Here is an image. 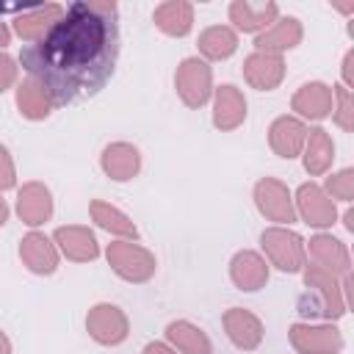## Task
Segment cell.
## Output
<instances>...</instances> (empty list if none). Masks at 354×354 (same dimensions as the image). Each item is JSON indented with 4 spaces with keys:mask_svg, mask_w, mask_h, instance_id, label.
Wrapping results in <instances>:
<instances>
[{
    "mask_svg": "<svg viewBox=\"0 0 354 354\" xmlns=\"http://www.w3.org/2000/svg\"><path fill=\"white\" fill-rule=\"evenodd\" d=\"M64 17L61 3H44V6H30L22 14L11 19V33H17L25 44H36L47 36V30Z\"/></svg>",
    "mask_w": 354,
    "mask_h": 354,
    "instance_id": "10",
    "label": "cell"
},
{
    "mask_svg": "<svg viewBox=\"0 0 354 354\" xmlns=\"http://www.w3.org/2000/svg\"><path fill=\"white\" fill-rule=\"evenodd\" d=\"M17 185V169L11 160V152L6 144H0V191H8Z\"/></svg>",
    "mask_w": 354,
    "mask_h": 354,
    "instance_id": "32",
    "label": "cell"
},
{
    "mask_svg": "<svg viewBox=\"0 0 354 354\" xmlns=\"http://www.w3.org/2000/svg\"><path fill=\"white\" fill-rule=\"evenodd\" d=\"M304 293L299 296V313L304 318H324V321H337L348 313V277H335L321 266H304Z\"/></svg>",
    "mask_w": 354,
    "mask_h": 354,
    "instance_id": "2",
    "label": "cell"
},
{
    "mask_svg": "<svg viewBox=\"0 0 354 354\" xmlns=\"http://www.w3.org/2000/svg\"><path fill=\"white\" fill-rule=\"evenodd\" d=\"M202 61H227L238 50V33L230 25H210L196 39Z\"/></svg>",
    "mask_w": 354,
    "mask_h": 354,
    "instance_id": "27",
    "label": "cell"
},
{
    "mask_svg": "<svg viewBox=\"0 0 354 354\" xmlns=\"http://www.w3.org/2000/svg\"><path fill=\"white\" fill-rule=\"evenodd\" d=\"M293 207H296V218H301L307 227H315V230H326L337 221V205L335 199H329V194L318 183L299 185Z\"/></svg>",
    "mask_w": 354,
    "mask_h": 354,
    "instance_id": "7",
    "label": "cell"
},
{
    "mask_svg": "<svg viewBox=\"0 0 354 354\" xmlns=\"http://www.w3.org/2000/svg\"><path fill=\"white\" fill-rule=\"evenodd\" d=\"M17 213L28 227H41L53 216V194L44 183H25L17 194Z\"/></svg>",
    "mask_w": 354,
    "mask_h": 354,
    "instance_id": "23",
    "label": "cell"
},
{
    "mask_svg": "<svg viewBox=\"0 0 354 354\" xmlns=\"http://www.w3.org/2000/svg\"><path fill=\"white\" fill-rule=\"evenodd\" d=\"M324 191L329 194V199H340V202H351L354 199V169H340L332 177H326Z\"/></svg>",
    "mask_w": 354,
    "mask_h": 354,
    "instance_id": "31",
    "label": "cell"
},
{
    "mask_svg": "<svg viewBox=\"0 0 354 354\" xmlns=\"http://www.w3.org/2000/svg\"><path fill=\"white\" fill-rule=\"evenodd\" d=\"M301 36H304V28L296 17H277V22L271 28H266L257 39H254V47L260 53H274V55H282L293 47L301 44Z\"/></svg>",
    "mask_w": 354,
    "mask_h": 354,
    "instance_id": "22",
    "label": "cell"
},
{
    "mask_svg": "<svg viewBox=\"0 0 354 354\" xmlns=\"http://www.w3.org/2000/svg\"><path fill=\"white\" fill-rule=\"evenodd\" d=\"M166 343L180 354H213L210 337L191 321H171L166 326Z\"/></svg>",
    "mask_w": 354,
    "mask_h": 354,
    "instance_id": "28",
    "label": "cell"
},
{
    "mask_svg": "<svg viewBox=\"0 0 354 354\" xmlns=\"http://www.w3.org/2000/svg\"><path fill=\"white\" fill-rule=\"evenodd\" d=\"M301 155H304L307 174H313V177L326 174L332 169V160H335V141H332V136L324 127H310L307 138H304Z\"/></svg>",
    "mask_w": 354,
    "mask_h": 354,
    "instance_id": "25",
    "label": "cell"
},
{
    "mask_svg": "<svg viewBox=\"0 0 354 354\" xmlns=\"http://www.w3.org/2000/svg\"><path fill=\"white\" fill-rule=\"evenodd\" d=\"M332 97H335L332 119H335L346 133H351V130H354V100H351V91H348L346 86H332Z\"/></svg>",
    "mask_w": 354,
    "mask_h": 354,
    "instance_id": "30",
    "label": "cell"
},
{
    "mask_svg": "<svg viewBox=\"0 0 354 354\" xmlns=\"http://www.w3.org/2000/svg\"><path fill=\"white\" fill-rule=\"evenodd\" d=\"M105 257H108V266L113 268V274L122 277L124 282H133V285L149 282L155 268H158L155 254L147 246L136 243V241H113V243H108Z\"/></svg>",
    "mask_w": 354,
    "mask_h": 354,
    "instance_id": "4",
    "label": "cell"
},
{
    "mask_svg": "<svg viewBox=\"0 0 354 354\" xmlns=\"http://www.w3.org/2000/svg\"><path fill=\"white\" fill-rule=\"evenodd\" d=\"M174 88H177V97L188 108H202L213 97V69H210V64L202 61L199 55L183 58L177 72H174Z\"/></svg>",
    "mask_w": 354,
    "mask_h": 354,
    "instance_id": "5",
    "label": "cell"
},
{
    "mask_svg": "<svg viewBox=\"0 0 354 354\" xmlns=\"http://www.w3.org/2000/svg\"><path fill=\"white\" fill-rule=\"evenodd\" d=\"M254 205L277 227H290L296 221L293 194L288 191L285 183H279L274 177H263V180L254 183Z\"/></svg>",
    "mask_w": 354,
    "mask_h": 354,
    "instance_id": "6",
    "label": "cell"
},
{
    "mask_svg": "<svg viewBox=\"0 0 354 354\" xmlns=\"http://www.w3.org/2000/svg\"><path fill=\"white\" fill-rule=\"evenodd\" d=\"M304 138H307V124L301 119H296V116H288V113L277 116L271 122V127H268V147L285 160L301 155Z\"/></svg>",
    "mask_w": 354,
    "mask_h": 354,
    "instance_id": "20",
    "label": "cell"
},
{
    "mask_svg": "<svg viewBox=\"0 0 354 354\" xmlns=\"http://www.w3.org/2000/svg\"><path fill=\"white\" fill-rule=\"evenodd\" d=\"M332 105H335L332 86H326L321 80L299 86L293 100H290V108L296 111V119H310V122H321V119L332 116Z\"/></svg>",
    "mask_w": 354,
    "mask_h": 354,
    "instance_id": "17",
    "label": "cell"
},
{
    "mask_svg": "<svg viewBox=\"0 0 354 354\" xmlns=\"http://www.w3.org/2000/svg\"><path fill=\"white\" fill-rule=\"evenodd\" d=\"M304 249H307V257L313 266H321L335 277H348L351 257H348V249L343 241L332 238L329 232H318L310 238V243H304Z\"/></svg>",
    "mask_w": 354,
    "mask_h": 354,
    "instance_id": "12",
    "label": "cell"
},
{
    "mask_svg": "<svg viewBox=\"0 0 354 354\" xmlns=\"http://www.w3.org/2000/svg\"><path fill=\"white\" fill-rule=\"evenodd\" d=\"M243 77L257 91H274L285 80V58L282 55H274V53L254 50L243 61Z\"/></svg>",
    "mask_w": 354,
    "mask_h": 354,
    "instance_id": "16",
    "label": "cell"
},
{
    "mask_svg": "<svg viewBox=\"0 0 354 354\" xmlns=\"http://www.w3.org/2000/svg\"><path fill=\"white\" fill-rule=\"evenodd\" d=\"M53 243L58 246V254H64L66 260H75V263H88V260L100 257V243H97L94 232L80 224L58 227L53 232Z\"/></svg>",
    "mask_w": 354,
    "mask_h": 354,
    "instance_id": "14",
    "label": "cell"
},
{
    "mask_svg": "<svg viewBox=\"0 0 354 354\" xmlns=\"http://www.w3.org/2000/svg\"><path fill=\"white\" fill-rule=\"evenodd\" d=\"M122 50L119 8L111 0H77L36 44L19 50V66L55 108L100 94Z\"/></svg>",
    "mask_w": 354,
    "mask_h": 354,
    "instance_id": "1",
    "label": "cell"
},
{
    "mask_svg": "<svg viewBox=\"0 0 354 354\" xmlns=\"http://www.w3.org/2000/svg\"><path fill=\"white\" fill-rule=\"evenodd\" d=\"M246 119V97L238 86L224 83L218 88H213V127L227 133L241 127Z\"/></svg>",
    "mask_w": 354,
    "mask_h": 354,
    "instance_id": "18",
    "label": "cell"
},
{
    "mask_svg": "<svg viewBox=\"0 0 354 354\" xmlns=\"http://www.w3.org/2000/svg\"><path fill=\"white\" fill-rule=\"evenodd\" d=\"M351 64H354V50H348V53H346V58H343V83H340V86H346L348 91H351V86H354V77H351Z\"/></svg>",
    "mask_w": 354,
    "mask_h": 354,
    "instance_id": "34",
    "label": "cell"
},
{
    "mask_svg": "<svg viewBox=\"0 0 354 354\" xmlns=\"http://www.w3.org/2000/svg\"><path fill=\"white\" fill-rule=\"evenodd\" d=\"M260 246L266 252V263L277 266L285 274H299L307 266L304 238L288 227H268L260 235Z\"/></svg>",
    "mask_w": 354,
    "mask_h": 354,
    "instance_id": "3",
    "label": "cell"
},
{
    "mask_svg": "<svg viewBox=\"0 0 354 354\" xmlns=\"http://www.w3.org/2000/svg\"><path fill=\"white\" fill-rule=\"evenodd\" d=\"M88 213H91V221H94L97 227H102L105 232L116 235L119 241H138V227H136L133 218H130L124 210H119L116 205L102 202V199H94V202L88 205Z\"/></svg>",
    "mask_w": 354,
    "mask_h": 354,
    "instance_id": "26",
    "label": "cell"
},
{
    "mask_svg": "<svg viewBox=\"0 0 354 354\" xmlns=\"http://www.w3.org/2000/svg\"><path fill=\"white\" fill-rule=\"evenodd\" d=\"M100 166L111 180L127 183L141 171V152H138V147H133L127 141H113L102 149Z\"/></svg>",
    "mask_w": 354,
    "mask_h": 354,
    "instance_id": "21",
    "label": "cell"
},
{
    "mask_svg": "<svg viewBox=\"0 0 354 354\" xmlns=\"http://www.w3.org/2000/svg\"><path fill=\"white\" fill-rule=\"evenodd\" d=\"M221 324H224V332L230 337V343L241 351H254L260 343H263V321L252 313V310H243V307H230L224 315H221Z\"/></svg>",
    "mask_w": 354,
    "mask_h": 354,
    "instance_id": "13",
    "label": "cell"
},
{
    "mask_svg": "<svg viewBox=\"0 0 354 354\" xmlns=\"http://www.w3.org/2000/svg\"><path fill=\"white\" fill-rule=\"evenodd\" d=\"M86 332L91 335V340H97L100 346H119L127 340L130 335V321L127 315L108 301H100L88 310L86 315Z\"/></svg>",
    "mask_w": 354,
    "mask_h": 354,
    "instance_id": "9",
    "label": "cell"
},
{
    "mask_svg": "<svg viewBox=\"0 0 354 354\" xmlns=\"http://www.w3.org/2000/svg\"><path fill=\"white\" fill-rule=\"evenodd\" d=\"M230 22H232V30L238 33H254L260 36L266 28H271L279 17V6L277 3H252V0H232L230 8Z\"/></svg>",
    "mask_w": 354,
    "mask_h": 354,
    "instance_id": "11",
    "label": "cell"
},
{
    "mask_svg": "<svg viewBox=\"0 0 354 354\" xmlns=\"http://www.w3.org/2000/svg\"><path fill=\"white\" fill-rule=\"evenodd\" d=\"M8 44H11V28H8V25L0 19V53H3Z\"/></svg>",
    "mask_w": 354,
    "mask_h": 354,
    "instance_id": "36",
    "label": "cell"
},
{
    "mask_svg": "<svg viewBox=\"0 0 354 354\" xmlns=\"http://www.w3.org/2000/svg\"><path fill=\"white\" fill-rule=\"evenodd\" d=\"M152 22L160 33H166L171 39H183L194 28V6L185 0H166V3L155 6Z\"/></svg>",
    "mask_w": 354,
    "mask_h": 354,
    "instance_id": "24",
    "label": "cell"
},
{
    "mask_svg": "<svg viewBox=\"0 0 354 354\" xmlns=\"http://www.w3.org/2000/svg\"><path fill=\"white\" fill-rule=\"evenodd\" d=\"M230 279L238 290L254 293L268 282V263L263 254L252 252V249H241L232 254L230 260Z\"/></svg>",
    "mask_w": 354,
    "mask_h": 354,
    "instance_id": "19",
    "label": "cell"
},
{
    "mask_svg": "<svg viewBox=\"0 0 354 354\" xmlns=\"http://www.w3.org/2000/svg\"><path fill=\"white\" fill-rule=\"evenodd\" d=\"M296 354H340L343 332L335 324H293L288 329Z\"/></svg>",
    "mask_w": 354,
    "mask_h": 354,
    "instance_id": "8",
    "label": "cell"
},
{
    "mask_svg": "<svg viewBox=\"0 0 354 354\" xmlns=\"http://www.w3.org/2000/svg\"><path fill=\"white\" fill-rule=\"evenodd\" d=\"M58 246L44 235V232H28L22 241H19V260L25 263V268L30 274H39V277H50L55 274L58 268Z\"/></svg>",
    "mask_w": 354,
    "mask_h": 354,
    "instance_id": "15",
    "label": "cell"
},
{
    "mask_svg": "<svg viewBox=\"0 0 354 354\" xmlns=\"http://www.w3.org/2000/svg\"><path fill=\"white\" fill-rule=\"evenodd\" d=\"M17 108H19V113L25 116V119H30V122H41V119H47L50 113H53V100L47 97V91L36 83V80H30V77H25L19 86H17Z\"/></svg>",
    "mask_w": 354,
    "mask_h": 354,
    "instance_id": "29",
    "label": "cell"
},
{
    "mask_svg": "<svg viewBox=\"0 0 354 354\" xmlns=\"http://www.w3.org/2000/svg\"><path fill=\"white\" fill-rule=\"evenodd\" d=\"M19 77V66L8 53H0V94L8 91Z\"/></svg>",
    "mask_w": 354,
    "mask_h": 354,
    "instance_id": "33",
    "label": "cell"
},
{
    "mask_svg": "<svg viewBox=\"0 0 354 354\" xmlns=\"http://www.w3.org/2000/svg\"><path fill=\"white\" fill-rule=\"evenodd\" d=\"M141 354H177V351H174L169 343H158V340H155V343H147Z\"/></svg>",
    "mask_w": 354,
    "mask_h": 354,
    "instance_id": "35",
    "label": "cell"
},
{
    "mask_svg": "<svg viewBox=\"0 0 354 354\" xmlns=\"http://www.w3.org/2000/svg\"><path fill=\"white\" fill-rule=\"evenodd\" d=\"M0 354H11V340L3 329H0Z\"/></svg>",
    "mask_w": 354,
    "mask_h": 354,
    "instance_id": "37",
    "label": "cell"
},
{
    "mask_svg": "<svg viewBox=\"0 0 354 354\" xmlns=\"http://www.w3.org/2000/svg\"><path fill=\"white\" fill-rule=\"evenodd\" d=\"M8 213H11V210H8V205H6V199L0 196V227H3L6 221H8Z\"/></svg>",
    "mask_w": 354,
    "mask_h": 354,
    "instance_id": "38",
    "label": "cell"
}]
</instances>
